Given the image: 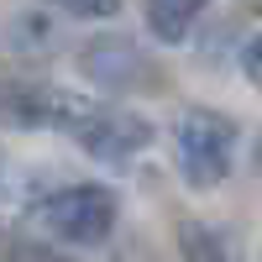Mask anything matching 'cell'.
<instances>
[{
  "label": "cell",
  "instance_id": "3",
  "mask_svg": "<svg viewBox=\"0 0 262 262\" xmlns=\"http://www.w3.org/2000/svg\"><path fill=\"white\" fill-rule=\"evenodd\" d=\"M236 152V121L221 111H189L179 121V168L194 189H215L231 173Z\"/></svg>",
  "mask_w": 262,
  "mask_h": 262
},
{
  "label": "cell",
  "instance_id": "9",
  "mask_svg": "<svg viewBox=\"0 0 262 262\" xmlns=\"http://www.w3.org/2000/svg\"><path fill=\"white\" fill-rule=\"evenodd\" d=\"M242 69H247V79H252L257 90H262V32L247 42V53H242Z\"/></svg>",
  "mask_w": 262,
  "mask_h": 262
},
{
  "label": "cell",
  "instance_id": "5",
  "mask_svg": "<svg viewBox=\"0 0 262 262\" xmlns=\"http://www.w3.org/2000/svg\"><path fill=\"white\" fill-rule=\"evenodd\" d=\"M84 69L100 84H131L126 69H142V58H137L131 42H90V48H84Z\"/></svg>",
  "mask_w": 262,
  "mask_h": 262
},
{
  "label": "cell",
  "instance_id": "1",
  "mask_svg": "<svg viewBox=\"0 0 262 262\" xmlns=\"http://www.w3.org/2000/svg\"><path fill=\"white\" fill-rule=\"evenodd\" d=\"M58 126H69L74 137L84 142V152L100 163H126L131 152H142L152 142V126L142 116H131V111H111V105H84V100H63V121Z\"/></svg>",
  "mask_w": 262,
  "mask_h": 262
},
{
  "label": "cell",
  "instance_id": "2",
  "mask_svg": "<svg viewBox=\"0 0 262 262\" xmlns=\"http://www.w3.org/2000/svg\"><path fill=\"white\" fill-rule=\"evenodd\" d=\"M37 221L48 226V236L58 242H74V247H100L116 226V194L100 189V184H74V189H58L37 205Z\"/></svg>",
  "mask_w": 262,
  "mask_h": 262
},
{
  "label": "cell",
  "instance_id": "4",
  "mask_svg": "<svg viewBox=\"0 0 262 262\" xmlns=\"http://www.w3.org/2000/svg\"><path fill=\"white\" fill-rule=\"evenodd\" d=\"M142 11H147V27L158 42H184L194 16L205 11V0H142Z\"/></svg>",
  "mask_w": 262,
  "mask_h": 262
},
{
  "label": "cell",
  "instance_id": "10",
  "mask_svg": "<svg viewBox=\"0 0 262 262\" xmlns=\"http://www.w3.org/2000/svg\"><path fill=\"white\" fill-rule=\"evenodd\" d=\"M257 173H262V142H257Z\"/></svg>",
  "mask_w": 262,
  "mask_h": 262
},
{
  "label": "cell",
  "instance_id": "8",
  "mask_svg": "<svg viewBox=\"0 0 262 262\" xmlns=\"http://www.w3.org/2000/svg\"><path fill=\"white\" fill-rule=\"evenodd\" d=\"M53 6L69 11V16H84V21H105V16L121 11V0H53Z\"/></svg>",
  "mask_w": 262,
  "mask_h": 262
},
{
  "label": "cell",
  "instance_id": "7",
  "mask_svg": "<svg viewBox=\"0 0 262 262\" xmlns=\"http://www.w3.org/2000/svg\"><path fill=\"white\" fill-rule=\"evenodd\" d=\"M0 262H74L58 247H48V236H11L0 231Z\"/></svg>",
  "mask_w": 262,
  "mask_h": 262
},
{
  "label": "cell",
  "instance_id": "6",
  "mask_svg": "<svg viewBox=\"0 0 262 262\" xmlns=\"http://www.w3.org/2000/svg\"><path fill=\"white\" fill-rule=\"evenodd\" d=\"M179 252L184 262H242V252L231 247V236L226 231H215V226H179Z\"/></svg>",
  "mask_w": 262,
  "mask_h": 262
}]
</instances>
